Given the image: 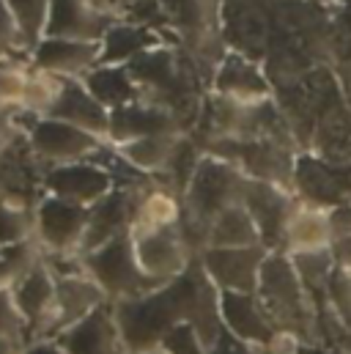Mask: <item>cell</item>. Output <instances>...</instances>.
<instances>
[{
	"label": "cell",
	"instance_id": "6da1fadb",
	"mask_svg": "<svg viewBox=\"0 0 351 354\" xmlns=\"http://www.w3.org/2000/svg\"><path fill=\"white\" fill-rule=\"evenodd\" d=\"M187 294H189V269L162 288H154L135 299L113 302L126 354L160 349L168 333L187 316Z\"/></svg>",
	"mask_w": 351,
	"mask_h": 354
},
{
	"label": "cell",
	"instance_id": "7a4b0ae2",
	"mask_svg": "<svg viewBox=\"0 0 351 354\" xmlns=\"http://www.w3.org/2000/svg\"><path fill=\"white\" fill-rule=\"evenodd\" d=\"M80 256H83L86 272L104 288L110 302L135 299V297H143L154 288H162L143 272V266L137 261V253H135L132 234L115 236V239L104 242L102 248L80 253Z\"/></svg>",
	"mask_w": 351,
	"mask_h": 354
},
{
	"label": "cell",
	"instance_id": "3957f363",
	"mask_svg": "<svg viewBox=\"0 0 351 354\" xmlns=\"http://www.w3.org/2000/svg\"><path fill=\"white\" fill-rule=\"evenodd\" d=\"M33 217H36V242L41 245L44 253H58V256L80 253L91 217L88 206L44 192V198L33 209Z\"/></svg>",
	"mask_w": 351,
	"mask_h": 354
},
{
	"label": "cell",
	"instance_id": "277c9868",
	"mask_svg": "<svg viewBox=\"0 0 351 354\" xmlns=\"http://www.w3.org/2000/svg\"><path fill=\"white\" fill-rule=\"evenodd\" d=\"M132 239H135V253H137V261L143 266V272L157 286L173 283L192 266L189 245H187L178 225H171V228H135Z\"/></svg>",
	"mask_w": 351,
	"mask_h": 354
},
{
	"label": "cell",
	"instance_id": "5b68a950",
	"mask_svg": "<svg viewBox=\"0 0 351 354\" xmlns=\"http://www.w3.org/2000/svg\"><path fill=\"white\" fill-rule=\"evenodd\" d=\"M28 140H30V149L36 151V157L47 168L66 165V162H80V160H93L99 154V149L107 143V140L91 135V132L75 127V124H66V121L50 118V115H41L33 124V129L28 132Z\"/></svg>",
	"mask_w": 351,
	"mask_h": 354
},
{
	"label": "cell",
	"instance_id": "8992f818",
	"mask_svg": "<svg viewBox=\"0 0 351 354\" xmlns=\"http://www.w3.org/2000/svg\"><path fill=\"white\" fill-rule=\"evenodd\" d=\"M47 165L30 149L28 135H19L6 151H0V198L36 209L44 198Z\"/></svg>",
	"mask_w": 351,
	"mask_h": 354
},
{
	"label": "cell",
	"instance_id": "52a82bcc",
	"mask_svg": "<svg viewBox=\"0 0 351 354\" xmlns=\"http://www.w3.org/2000/svg\"><path fill=\"white\" fill-rule=\"evenodd\" d=\"M17 308L25 319V344L39 338H55V274L41 264L28 272L14 288Z\"/></svg>",
	"mask_w": 351,
	"mask_h": 354
},
{
	"label": "cell",
	"instance_id": "ba28073f",
	"mask_svg": "<svg viewBox=\"0 0 351 354\" xmlns=\"http://www.w3.org/2000/svg\"><path fill=\"white\" fill-rule=\"evenodd\" d=\"M198 261L220 291L253 294L261 280L266 250L261 245H256V248H206Z\"/></svg>",
	"mask_w": 351,
	"mask_h": 354
},
{
	"label": "cell",
	"instance_id": "9c48e42d",
	"mask_svg": "<svg viewBox=\"0 0 351 354\" xmlns=\"http://www.w3.org/2000/svg\"><path fill=\"white\" fill-rule=\"evenodd\" d=\"M118 181L115 176L96 160H80V162H66L47 168L44 176V192L58 195L64 201L80 203V206H96L104 195L113 192Z\"/></svg>",
	"mask_w": 351,
	"mask_h": 354
},
{
	"label": "cell",
	"instance_id": "30bf717a",
	"mask_svg": "<svg viewBox=\"0 0 351 354\" xmlns=\"http://www.w3.org/2000/svg\"><path fill=\"white\" fill-rule=\"evenodd\" d=\"M30 66L47 72L53 77H77L83 80L93 66L102 61L99 41H80V39H53L44 36L30 50Z\"/></svg>",
	"mask_w": 351,
	"mask_h": 354
},
{
	"label": "cell",
	"instance_id": "8fae6325",
	"mask_svg": "<svg viewBox=\"0 0 351 354\" xmlns=\"http://www.w3.org/2000/svg\"><path fill=\"white\" fill-rule=\"evenodd\" d=\"M149 135H181V124L168 107L146 102V99H137L110 113L107 143L118 146V143L149 138Z\"/></svg>",
	"mask_w": 351,
	"mask_h": 354
},
{
	"label": "cell",
	"instance_id": "7c38bea8",
	"mask_svg": "<svg viewBox=\"0 0 351 354\" xmlns=\"http://www.w3.org/2000/svg\"><path fill=\"white\" fill-rule=\"evenodd\" d=\"M55 338L83 322L93 310L107 305L104 288L88 274V272H75V274H55Z\"/></svg>",
	"mask_w": 351,
	"mask_h": 354
},
{
	"label": "cell",
	"instance_id": "4fadbf2b",
	"mask_svg": "<svg viewBox=\"0 0 351 354\" xmlns=\"http://www.w3.org/2000/svg\"><path fill=\"white\" fill-rule=\"evenodd\" d=\"M50 118H61L66 124H75L80 129H86L91 135L107 140L110 132V110L104 104H99L93 99V93L86 88L83 80L77 77H61V88L58 96L47 113Z\"/></svg>",
	"mask_w": 351,
	"mask_h": 354
},
{
	"label": "cell",
	"instance_id": "5bb4252c",
	"mask_svg": "<svg viewBox=\"0 0 351 354\" xmlns=\"http://www.w3.org/2000/svg\"><path fill=\"white\" fill-rule=\"evenodd\" d=\"M58 341L69 354H126L113 302L102 305L75 327L64 330Z\"/></svg>",
	"mask_w": 351,
	"mask_h": 354
},
{
	"label": "cell",
	"instance_id": "9a60e30c",
	"mask_svg": "<svg viewBox=\"0 0 351 354\" xmlns=\"http://www.w3.org/2000/svg\"><path fill=\"white\" fill-rule=\"evenodd\" d=\"M115 19L96 14L86 0H53L47 33L53 39H80V41H102L107 28Z\"/></svg>",
	"mask_w": 351,
	"mask_h": 354
},
{
	"label": "cell",
	"instance_id": "2e32d148",
	"mask_svg": "<svg viewBox=\"0 0 351 354\" xmlns=\"http://www.w3.org/2000/svg\"><path fill=\"white\" fill-rule=\"evenodd\" d=\"M102 61L99 64H132L137 55L165 44L162 33L157 28L140 25V22H129V19H115L107 33L102 36Z\"/></svg>",
	"mask_w": 351,
	"mask_h": 354
},
{
	"label": "cell",
	"instance_id": "e0dca14e",
	"mask_svg": "<svg viewBox=\"0 0 351 354\" xmlns=\"http://www.w3.org/2000/svg\"><path fill=\"white\" fill-rule=\"evenodd\" d=\"M83 83L93 93V99L99 104H104L110 113L140 99V88H137L129 66H121V64H99V66H93L83 77Z\"/></svg>",
	"mask_w": 351,
	"mask_h": 354
},
{
	"label": "cell",
	"instance_id": "ac0fdd59",
	"mask_svg": "<svg viewBox=\"0 0 351 354\" xmlns=\"http://www.w3.org/2000/svg\"><path fill=\"white\" fill-rule=\"evenodd\" d=\"M214 88H217L220 96L234 99L239 104H261L263 93H266V80L258 75V69L247 58L228 55L217 66Z\"/></svg>",
	"mask_w": 351,
	"mask_h": 354
},
{
	"label": "cell",
	"instance_id": "d6986e66",
	"mask_svg": "<svg viewBox=\"0 0 351 354\" xmlns=\"http://www.w3.org/2000/svg\"><path fill=\"white\" fill-rule=\"evenodd\" d=\"M220 310L225 330L239 341H263L266 338V319L253 294L239 291H220Z\"/></svg>",
	"mask_w": 351,
	"mask_h": 354
},
{
	"label": "cell",
	"instance_id": "ffe728a7",
	"mask_svg": "<svg viewBox=\"0 0 351 354\" xmlns=\"http://www.w3.org/2000/svg\"><path fill=\"white\" fill-rule=\"evenodd\" d=\"M176 140H178V135H149V138H135V140L118 143L115 151L140 176L160 178L171 162Z\"/></svg>",
	"mask_w": 351,
	"mask_h": 354
},
{
	"label": "cell",
	"instance_id": "44dd1931",
	"mask_svg": "<svg viewBox=\"0 0 351 354\" xmlns=\"http://www.w3.org/2000/svg\"><path fill=\"white\" fill-rule=\"evenodd\" d=\"M256 245H261V234L253 214L242 203L217 214L206 234V248H256Z\"/></svg>",
	"mask_w": 351,
	"mask_h": 354
},
{
	"label": "cell",
	"instance_id": "7402d4cb",
	"mask_svg": "<svg viewBox=\"0 0 351 354\" xmlns=\"http://www.w3.org/2000/svg\"><path fill=\"white\" fill-rule=\"evenodd\" d=\"M41 261H44V250L36 242V236L17 242V245H8V248H0V288H14Z\"/></svg>",
	"mask_w": 351,
	"mask_h": 354
},
{
	"label": "cell",
	"instance_id": "603a6c76",
	"mask_svg": "<svg viewBox=\"0 0 351 354\" xmlns=\"http://www.w3.org/2000/svg\"><path fill=\"white\" fill-rule=\"evenodd\" d=\"M17 25H19V33H22V41L28 47V53L44 39L47 33V22H50V6L53 0H6Z\"/></svg>",
	"mask_w": 351,
	"mask_h": 354
},
{
	"label": "cell",
	"instance_id": "cb8c5ba5",
	"mask_svg": "<svg viewBox=\"0 0 351 354\" xmlns=\"http://www.w3.org/2000/svg\"><path fill=\"white\" fill-rule=\"evenodd\" d=\"M33 236H36L33 209L0 198V248L17 245V242H25Z\"/></svg>",
	"mask_w": 351,
	"mask_h": 354
},
{
	"label": "cell",
	"instance_id": "d4e9b609",
	"mask_svg": "<svg viewBox=\"0 0 351 354\" xmlns=\"http://www.w3.org/2000/svg\"><path fill=\"white\" fill-rule=\"evenodd\" d=\"M165 22L181 36H200L206 28V0H160Z\"/></svg>",
	"mask_w": 351,
	"mask_h": 354
},
{
	"label": "cell",
	"instance_id": "484cf974",
	"mask_svg": "<svg viewBox=\"0 0 351 354\" xmlns=\"http://www.w3.org/2000/svg\"><path fill=\"white\" fill-rule=\"evenodd\" d=\"M0 58H14V61H28L30 53L22 41V33H19V25L8 8L6 0H0ZM30 64V61H28Z\"/></svg>",
	"mask_w": 351,
	"mask_h": 354
},
{
	"label": "cell",
	"instance_id": "4316f807",
	"mask_svg": "<svg viewBox=\"0 0 351 354\" xmlns=\"http://www.w3.org/2000/svg\"><path fill=\"white\" fill-rule=\"evenodd\" d=\"M0 341H22L25 344V319L17 308L11 288H0Z\"/></svg>",
	"mask_w": 351,
	"mask_h": 354
},
{
	"label": "cell",
	"instance_id": "83f0119b",
	"mask_svg": "<svg viewBox=\"0 0 351 354\" xmlns=\"http://www.w3.org/2000/svg\"><path fill=\"white\" fill-rule=\"evenodd\" d=\"M160 349H165L168 354H209L206 344L200 341V335H198L187 322L176 324L173 330L168 333V338L162 341Z\"/></svg>",
	"mask_w": 351,
	"mask_h": 354
},
{
	"label": "cell",
	"instance_id": "f1b7e54d",
	"mask_svg": "<svg viewBox=\"0 0 351 354\" xmlns=\"http://www.w3.org/2000/svg\"><path fill=\"white\" fill-rule=\"evenodd\" d=\"M22 132L19 127V104H3L0 107V151H6Z\"/></svg>",
	"mask_w": 351,
	"mask_h": 354
},
{
	"label": "cell",
	"instance_id": "f546056e",
	"mask_svg": "<svg viewBox=\"0 0 351 354\" xmlns=\"http://www.w3.org/2000/svg\"><path fill=\"white\" fill-rule=\"evenodd\" d=\"M96 14H104L110 19H121L126 11V0H86Z\"/></svg>",
	"mask_w": 351,
	"mask_h": 354
},
{
	"label": "cell",
	"instance_id": "4dcf8cb0",
	"mask_svg": "<svg viewBox=\"0 0 351 354\" xmlns=\"http://www.w3.org/2000/svg\"><path fill=\"white\" fill-rule=\"evenodd\" d=\"M22 354H69V352L61 346L58 338H39V341L25 344Z\"/></svg>",
	"mask_w": 351,
	"mask_h": 354
},
{
	"label": "cell",
	"instance_id": "1f68e13d",
	"mask_svg": "<svg viewBox=\"0 0 351 354\" xmlns=\"http://www.w3.org/2000/svg\"><path fill=\"white\" fill-rule=\"evenodd\" d=\"M22 341H0V354H22Z\"/></svg>",
	"mask_w": 351,
	"mask_h": 354
},
{
	"label": "cell",
	"instance_id": "d6a6232c",
	"mask_svg": "<svg viewBox=\"0 0 351 354\" xmlns=\"http://www.w3.org/2000/svg\"><path fill=\"white\" fill-rule=\"evenodd\" d=\"M137 3H143V0H126V11H129L132 6H137ZM126 11H124V14H126ZM121 19H124V17H121Z\"/></svg>",
	"mask_w": 351,
	"mask_h": 354
},
{
	"label": "cell",
	"instance_id": "836d02e7",
	"mask_svg": "<svg viewBox=\"0 0 351 354\" xmlns=\"http://www.w3.org/2000/svg\"><path fill=\"white\" fill-rule=\"evenodd\" d=\"M137 354H168L165 349H151V352H137Z\"/></svg>",
	"mask_w": 351,
	"mask_h": 354
}]
</instances>
